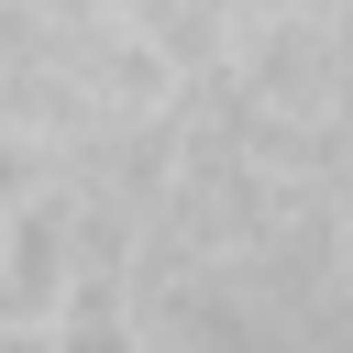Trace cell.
<instances>
[{
  "label": "cell",
  "mask_w": 353,
  "mask_h": 353,
  "mask_svg": "<svg viewBox=\"0 0 353 353\" xmlns=\"http://www.w3.org/2000/svg\"><path fill=\"white\" fill-rule=\"evenodd\" d=\"M44 176H55V154H44V143H11V132H0V232H11V210H22V199H33Z\"/></svg>",
  "instance_id": "obj_1"
}]
</instances>
